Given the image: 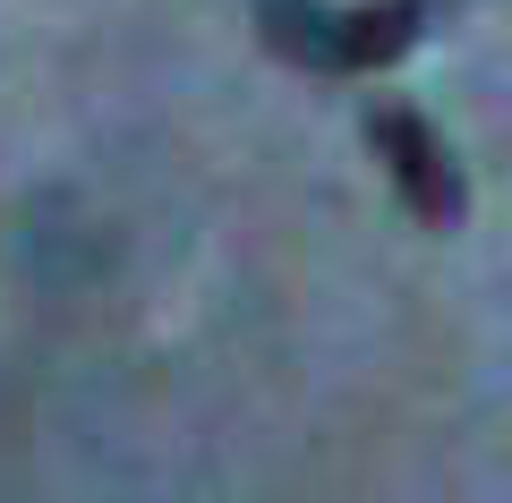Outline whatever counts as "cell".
I'll return each instance as SVG.
<instances>
[{"mask_svg": "<svg viewBox=\"0 0 512 503\" xmlns=\"http://www.w3.org/2000/svg\"><path fill=\"white\" fill-rule=\"evenodd\" d=\"M367 145H376V162L393 171V188L410 197V214L419 222H436V231H453L461 222V205H470V188H461V171H453V154H444V137L419 120V111H402V103H384L376 120H367Z\"/></svg>", "mask_w": 512, "mask_h": 503, "instance_id": "1", "label": "cell"}, {"mask_svg": "<svg viewBox=\"0 0 512 503\" xmlns=\"http://www.w3.org/2000/svg\"><path fill=\"white\" fill-rule=\"evenodd\" d=\"M256 26H265V43H274L282 60H299V69H333V60H342V18H333L325 0H256Z\"/></svg>", "mask_w": 512, "mask_h": 503, "instance_id": "3", "label": "cell"}, {"mask_svg": "<svg viewBox=\"0 0 512 503\" xmlns=\"http://www.w3.org/2000/svg\"><path fill=\"white\" fill-rule=\"evenodd\" d=\"M419 26H427V0H367V9L342 18V60H333V69L342 77L384 69V60H402L410 43H419Z\"/></svg>", "mask_w": 512, "mask_h": 503, "instance_id": "2", "label": "cell"}]
</instances>
